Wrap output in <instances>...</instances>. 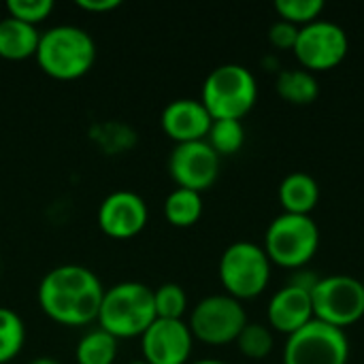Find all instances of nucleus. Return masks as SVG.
Returning <instances> with one entry per match:
<instances>
[{"instance_id":"nucleus-1","label":"nucleus","mask_w":364,"mask_h":364,"mask_svg":"<svg viewBox=\"0 0 364 364\" xmlns=\"http://www.w3.org/2000/svg\"><path fill=\"white\" fill-rule=\"evenodd\" d=\"M100 277L83 264H60L47 271L38 284V305L53 322L83 326L98 320L105 296Z\"/></svg>"},{"instance_id":"nucleus-2","label":"nucleus","mask_w":364,"mask_h":364,"mask_svg":"<svg viewBox=\"0 0 364 364\" xmlns=\"http://www.w3.org/2000/svg\"><path fill=\"white\" fill-rule=\"evenodd\" d=\"M36 62L53 79H79L96 60L92 34L73 23H58L41 32Z\"/></svg>"},{"instance_id":"nucleus-3","label":"nucleus","mask_w":364,"mask_h":364,"mask_svg":"<svg viewBox=\"0 0 364 364\" xmlns=\"http://www.w3.org/2000/svg\"><path fill=\"white\" fill-rule=\"evenodd\" d=\"M154 290L141 282H119L105 290L98 324L117 339L141 337L156 320Z\"/></svg>"},{"instance_id":"nucleus-4","label":"nucleus","mask_w":364,"mask_h":364,"mask_svg":"<svg viewBox=\"0 0 364 364\" xmlns=\"http://www.w3.org/2000/svg\"><path fill=\"white\" fill-rule=\"evenodd\" d=\"M258 100V81L243 64H220L203 81L200 102L213 119H243Z\"/></svg>"},{"instance_id":"nucleus-5","label":"nucleus","mask_w":364,"mask_h":364,"mask_svg":"<svg viewBox=\"0 0 364 364\" xmlns=\"http://www.w3.org/2000/svg\"><path fill=\"white\" fill-rule=\"evenodd\" d=\"M264 252L271 264L303 269L320 247V228L311 215L279 213L264 232Z\"/></svg>"},{"instance_id":"nucleus-6","label":"nucleus","mask_w":364,"mask_h":364,"mask_svg":"<svg viewBox=\"0 0 364 364\" xmlns=\"http://www.w3.org/2000/svg\"><path fill=\"white\" fill-rule=\"evenodd\" d=\"M220 282L237 301L260 296L271 282V260L254 241L230 243L220 258Z\"/></svg>"},{"instance_id":"nucleus-7","label":"nucleus","mask_w":364,"mask_h":364,"mask_svg":"<svg viewBox=\"0 0 364 364\" xmlns=\"http://www.w3.org/2000/svg\"><path fill=\"white\" fill-rule=\"evenodd\" d=\"M314 318L346 331L364 316V286L360 279L337 273L320 277L311 288Z\"/></svg>"},{"instance_id":"nucleus-8","label":"nucleus","mask_w":364,"mask_h":364,"mask_svg":"<svg viewBox=\"0 0 364 364\" xmlns=\"http://www.w3.org/2000/svg\"><path fill=\"white\" fill-rule=\"evenodd\" d=\"M247 324V314L241 301L230 294H211L196 303L190 314L192 337L207 346H228L235 343L243 326Z\"/></svg>"},{"instance_id":"nucleus-9","label":"nucleus","mask_w":364,"mask_h":364,"mask_svg":"<svg viewBox=\"0 0 364 364\" xmlns=\"http://www.w3.org/2000/svg\"><path fill=\"white\" fill-rule=\"evenodd\" d=\"M350 341L346 331L311 320L288 337L284 364H348Z\"/></svg>"},{"instance_id":"nucleus-10","label":"nucleus","mask_w":364,"mask_h":364,"mask_svg":"<svg viewBox=\"0 0 364 364\" xmlns=\"http://www.w3.org/2000/svg\"><path fill=\"white\" fill-rule=\"evenodd\" d=\"M292 51L303 68L311 73L331 70L346 60L350 51V36L339 23L331 19H316L299 30Z\"/></svg>"},{"instance_id":"nucleus-11","label":"nucleus","mask_w":364,"mask_h":364,"mask_svg":"<svg viewBox=\"0 0 364 364\" xmlns=\"http://www.w3.org/2000/svg\"><path fill=\"white\" fill-rule=\"evenodd\" d=\"M168 173L177 188H188L194 192L209 190L220 175V156L205 141L179 143L173 147L168 158Z\"/></svg>"},{"instance_id":"nucleus-12","label":"nucleus","mask_w":364,"mask_h":364,"mask_svg":"<svg viewBox=\"0 0 364 364\" xmlns=\"http://www.w3.org/2000/svg\"><path fill=\"white\" fill-rule=\"evenodd\" d=\"M194 337L183 320L156 318L141 335V352L149 364H188Z\"/></svg>"},{"instance_id":"nucleus-13","label":"nucleus","mask_w":364,"mask_h":364,"mask_svg":"<svg viewBox=\"0 0 364 364\" xmlns=\"http://www.w3.org/2000/svg\"><path fill=\"white\" fill-rule=\"evenodd\" d=\"M147 203L134 190H115L98 207V226L113 239H130L147 224Z\"/></svg>"},{"instance_id":"nucleus-14","label":"nucleus","mask_w":364,"mask_h":364,"mask_svg":"<svg viewBox=\"0 0 364 364\" xmlns=\"http://www.w3.org/2000/svg\"><path fill=\"white\" fill-rule=\"evenodd\" d=\"M162 130L179 145L190 141H205L213 124L207 107L196 98H175L160 115Z\"/></svg>"},{"instance_id":"nucleus-15","label":"nucleus","mask_w":364,"mask_h":364,"mask_svg":"<svg viewBox=\"0 0 364 364\" xmlns=\"http://www.w3.org/2000/svg\"><path fill=\"white\" fill-rule=\"evenodd\" d=\"M267 318L271 328L284 335H294L305 324L314 320V305H311V292L288 284L282 290H277L267 307Z\"/></svg>"},{"instance_id":"nucleus-16","label":"nucleus","mask_w":364,"mask_h":364,"mask_svg":"<svg viewBox=\"0 0 364 364\" xmlns=\"http://www.w3.org/2000/svg\"><path fill=\"white\" fill-rule=\"evenodd\" d=\"M277 194H279L284 213L311 215V211L318 207V200H320V186L314 175L305 171H296L282 179Z\"/></svg>"},{"instance_id":"nucleus-17","label":"nucleus","mask_w":364,"mask_h":364,"mask_svg":"<svg viewBox=\"0 0 364 364\" xmlns=\"http://www.w3.org/2000/svg\"><path fill=\"white\" fill-rule=\"evenodd\" d=\"M41 32L36 26L26 23L17 17L0 19V58L4 60H26L36 55Z\"/></svg>"},{"instance_id":"nucleus-18","label":"nucleus","mask_w":364,"mask_h":364,"mask_svg":"<svg viewBox=\"0 0 364 364\" xmlns=\"http://www.w3.org/2000/svg\"><path fill=\"white\" fill-rule=\"evenodd\" d=\"M275 90L277 94L290 102V105H311L316 102V98L320 96V83L316 79V73L307 70V68H290V70H282L277 75L275 81Z\"/></svg>"},{"instance_id":"nucleus-19","label":"nucleus","mask_w":364,"mask_h":364,"mask_svg":"<svg viewBox=\"0 0 364 364\" xmlns=\"http://www.w3.org/2000/svg\"><path fill=\"white\" fill-rule=\"evenodd\" d=\"M119 352V339L107 333L105 328H92L87 331L77 348H75V360L77 364H113Z\"/></svg>"},{"instance_id":"nucleus-20","label":"nucleus","mask_w":364,"mask_h":364,"mask_svg":"<svg viewBox=\"0 0 364 364\" xmlns=\"http://www.w3.org/2000/svg\"><path fill=\"white\" fill-rule=\"evenodd\" d=\"M203 215V196L200 192L188 188H175L164 198V218L177 226L188 228L194 226Z\"/></svg>"},{"instance_id":"nucleus-21","label":"nucleus","mask_w":364,"mask_h":364,"mask_svg":"<svg viewBox=\"0 0 364 364\" xmlns=\"http://www.w3.org/2000/svg\"><path fill=\"white\" fill-rule=\"evenodd\" d=\"M26 326L21 316L11 307H0V364L11 363L23 348Z\"/></svg>"},{"instance_id":"nucleus-22","label":"nucleus","mask_w":364,"mask_h":364,"mask_svg":"<svg viewBox=\"0 0 364 364\" xmlns=\"http://www.w3.org/2000/svg\"><path fill=\"white\" fill-rule=\"evenodd\" d=\"M207 143L220 158L237 154L245 143V128L241 119H213L207 134Z\"/></svg>"},{"instance_id":"nucleus-23","label":"nucleus","mask_w":364,"mask_h":364,"mask_svg":"<svg viewBox=\"0 0 364 364\" xmlns=\"http://www.w3.org/2000/svg\"><path fill=\"white\" fill-rule=\"evenodd\" d=\"M235 343L245 358L262 360L273 352L275 339H273V333L269 326H264L260 322H247Z\"/></svg>"},{"instance_id":"nucleus-24","label":"nucleus","mask_w":364,"mask_h":364,"mask_svg":"<svg viewBox=\"0 0 364 364\" xmlns=\"http://www.w3.org/2000/svg\"><path fill=\"white\" fill-rule=\"evenodd\" d=\"M154 305L158 318L183 320V314L188 311V294L179 284L166 282L154 290Z\"/></svg>"},{"instance_id":"nucleus-25","label":"nucleus","mask_w":364,"mask_h":364,"mask_svg":"<svg viewBox=\"0 0 364 364\" xmlns=\"http://www.w3.org/2000/svg\"><path fill=\"white\" fill-rule=\"evenodd\" d=\"M275 11L279 19L303 28L320 19L324 11V0H275Z\"/></svg>"},{"instance_id":"nucleus-26","label":"nucleus","mask_w":364,"mask_h":364,"mask_svg":"<svg viewBox=\"0 0 364 364\" xmlns=\"http://www.w3.org/2000/svg\"><path fill=\"white\" fill-rule=\"evenodd\" d=\"M53 6H55L53 0H9L6 2V11L11 17H17L32 26L47 19Z\"/></svg>"},{"instance_id":"nucleus-27","label":"nucleus","mask_w":364,"mask_h":364,"mask_svg":"<svg viewBox=\"0 0 364 364\" xmlns=\"http://www.w3.org/2000/svg\"><path fill=\"white\" fill-rule=\"evenodd\" d=\"M299 30H301L299 26L284 21V19H277L269 30V41L277 49H294L296 38H299Z\"/></svg>"},{"instance_id":"nucleus-28","label":"nucleus","mask_w":364,"mask_h":364,"mask_svg":"<svg viewBox=\"0 0 364 364\" xmlns=\"http://www.w3.org/2000/svg\"><path fill=\"white\" fill-rule=\"evenodd\" d=\"M122 4V0H77V6L83 11H92V13H105V11H113Z\"/></svg>"},{"instance_id":"nucleus-29","label":"nucleus","mask_w":364,"mask_h":364,"mask_svg":"<svg viewBox=\"0 0 364 364\" xmlns=\"http://www.w3.org/2000/svg\"><path fill=\"white\" fill-rule=\"evenodd\" d=\"M28 364H62V363H58V360H55V358H51V356H38V358L30 360Z\"/></svg>"},{"instance_id":"nucleus-30","label":"nucleus","mask_w":364,"mask_h":364,"mask_svg":"<svg viewBox=\"0 0 364 364\" xmlns=\"http://www.w3.org/2000/svg\"><path fill=\"white\" fill-rule=\"evenodd\" d=\"M190 364H228L224 363V360H215V358H203V360H194V363Z\"/></svg>"},{"instance_id":"nucleus-31","label":"nucleus","mask_w":364,"mask_h":364,"mask_svg":"<svg viewBox=\"0 0 364 364\" xmlns=\"http://www.w3.org/2000/svg\"><path fill=\"white\" fill-rule=\"evenodd\" d=\"M128 364H149L145 358H134V360H130Z\"/></svg>"},{"instance_id":"nucleus-32","label":"nucleus","mask_w":364,"mask_h":364,"mask_svg":"<svg viewBox=\"0 0 364 364\" xmlns=\"http://www.w3.org/2000/svg\"><path fill=\"white\" fill-rule=\"evenodd\" d=\"M363 286H364V282H363Z\"/></svg>"}]
</instances>
